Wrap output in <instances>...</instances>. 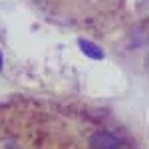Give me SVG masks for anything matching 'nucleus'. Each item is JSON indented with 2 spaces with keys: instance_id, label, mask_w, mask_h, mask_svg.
Wrapping results in <instances>:
<instances>
[{
  "instance_id": "1",
  "label": "nucleus",
  "mask_w": 149,
  "mask_h": 149,
  "mask_svg": "<svg viewBox=\"0 0 149 149\" xmlns=\"http://www.w3.org/2000/svg\"><path fill=\"white\" fill-rule=\"evenodd\" d=\"M0 66H2V60H0Z\"/></svg>"
}]
</instances>
